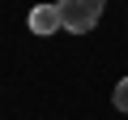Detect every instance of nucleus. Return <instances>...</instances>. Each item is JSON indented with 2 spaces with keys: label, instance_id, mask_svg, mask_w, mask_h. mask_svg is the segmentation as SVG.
<instances>
[{
  "label": "nucleus",
  "instance_id": "nucleus-1",
  "mask_svg": "<svg viewBox=\"0 0 128 120\" xmlns=\"http://www.w3.org/2000/svg\"><path fill=\"white\" fill-rule=\"evenodd\" d=\"M60 13H64V30H73V34H90L102 17V5L107 0H56Z\"/></svg>",
  "mask_w": 128,
  "mask_h": 120
},
{
  "label": "nucleus",
  "instance_id": "nucleus-2",
  "mask_svg": "<svg viewBox=\"0 0 128 120\" xmlns=\"http://www.w3.org/2000/svg\"><path fill=\"white\" fill-rule=\"evenodd\" d=\"M30 30H34V34H56V30H64L60 5H34V9H30Z\"/></svg>",
  "mask_w": 128,
  "mask_h": 120
},
{
  "label": "nucleus",
  "instance_id": "nucleus-3",
  "mask_svg": "<svg viewBox=\"0 0 128 120\" xmlns=\"http://www.w3.org/2000/svg\"><path fill=\"white\" fill-rule=\"evenodd\" d=\"M111 99H115V107H120V111H128V77L115 86V94H111Z\"/></svg>",
  "mask_w": 128,
  "mask_h": 120
}]
</instances>
